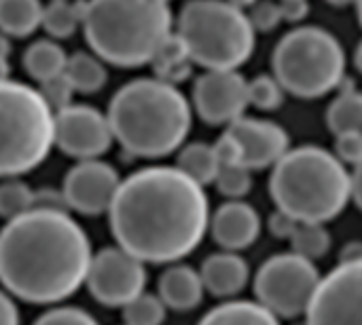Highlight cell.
I'll return each instance as SVG.
<instances>
[{
    "label": "cell",
    "instance_id": "6da1fadb",
    "mask_svg": "<svg viewBox=\"0 0 362 325\" xmlns=\"http://www.w3.org/2000/svg\"><path fill=\"white\" fill-rule=\"evenodd\" d=\"M108 218L121 250L144 264H172L204 241L210 207L204 186L178 167H146L121 180Z\"/></svg>",
    "mask_w": 362,
    "mask_h": 325
},
{
    "label": "cell",
    "instance_id": "7a4b0ae2",
    "mask_svg": "<svg viewBox=\"0 0 362 325\" xmlns=\"http://www.w3.org/2000/svg\"><path fill=\"white\" fill-rule=\"evenodd\" d=\"M91 241L66 209L34 207L0 231V283L32 305H55L87 283Z\"/></svg>",
    "mask_w": 362,
    "mask_h": 325
},
{
    "label": "cell",
    "instance_id": "3957f363",
    "mask_svg": "<svg viewBox=\"0 0 362 325\" xmlns=\"http://www.w3.org/2000/svg\"><path fill=\"white\" fill-rule=\"evenodd\" d=\"M115 140L134 157L161 159L182 146L191 129V106L170 82L136 78L108 106Z\"/></svg>",
    "mask_w": 362,
    "mask_h": 325
},
{
    "label": "cell",
    "instance_id": "277c9868",
    "mask_svg": "<svg viewBox=\"0 0 362 325\" xmlns=\"http://www.w3.org/2000/svg\"><path fill=\"white\" fill-rule=\"evenodd\" d=\"M269 192L276 207L297 222L325 224L352 199V176L329 150L299 146L274 165Z\"/></svg>",
    "mask_w": 362,
    "mask_h": 325
},
{
    "label": "cell",
    "instance_id": "5b68a950",
    "mask_svg": "<svg viewBox=\"0 0 362 325\" xmlns=\"http://www.w3.org/2000/svg\"><path fill=\"white\" fill-rule=\"evenodd\" d=\"M83 27L102 61L136 68L151 63L172 34V11L161 0H89Z\"/></svg>",
    "mask_w": 362,
    "mask_h": 325
},
{
    "label": "cell",
    "instance_id": "8992f818",
    "mask_svg": "<svg viewBox=\"0 0 362 325\" xmlns=\"http://www.w3.org/2000/svg\"><path fill=\"white\" fill-rule=\"evenodd\" d=\"M55 146V112L38 89L0 80V178L36 169Z\"/></svg>",
    "mask_w": 362,
    "mask_h": 325
},
{
    "label": "cell",
    "instance_id": "52a82bcc",
    "mask_svg": "<svg viewBox=\"0 0 362 325\" xmlns=\"http://www.w3.org/2000/svg\"><path fill=\"white\" fill-rule=\"evenodd\" d=\"M193 63L208 70H238L255 51L248 15L227 0H189L178 15V32Z\"/></svg>",
    "mask_w": 362,
    "mask_h": 325
},
{
    "label": "cell",
    "instance_id": "ba28073f",
    "mask_svg": "<svg viewBox=\"0 0 362 325\" xmlns=\"http://www.w3.org/2000/svg\"><path fill=\"white\" fill-rule=\"evenodd\" d=\"M272 68L284 91L314 99L341 85L346 78V53L329 30L305 25L282 36L274 49Z\"/></svg>",
    "mask_w": 362,
    "mask_h": 325
},
{
    "label": "cell",
    "instance_id": "9c48e42d",
    "mask_svg": "<svg viewBox=\"0 0 362 325\" xmlns=\"http://www.w3.org/2000/svg\"><path fill=\"white\" fill-rule=\"evenodd\" d=\"M320 281L314 262L297 254H280L269 258L257 273L255 294L272 315L293 319L308 313Z\"/></svg>",
    "mask_w": 362,
    "mask_h": 325
},
{
    "label": "cell",
    "instance_id": "30bf717a",
    "mask_svg": "<svg viewBox=\"0 0 362 325\" xmlns=\"http://www.w3.org/2000/svg\"><path fill=\"white\" fill-rule=\"evenodd\" d=\"M144 262L132 256L129 252L117 245L93 254L87 275V288L100 305L123 309L134 298L144 294Z\"/></svg>",
    "mask_w": 362,
    "mask_h": 325
},
{
    "label": "cell",
    "instance_id": "8fae6325",
    "mask_svg": "<svg viewBox=\"0 0 362 325\" xmlns=\"http://www.w3.org/2000/svg\"><path fill=\"white\" fill-rule=\"evenodd\" d=\"M305 315V325H362V260L331 271Z\"/></svg>",
    "mask_w": 362,
    "mask_h": 325
},
{
    "label": "cell",
    "instance_id": "7c38bea8",
    "mask_svg": "<svg viewBox=\"0 0 362 325\" xmlns=\"http://www.w3.org/2000/svg\"><path fill=\"white\" fill-rule=\"evenodd\" d=\"M115 142L106 114L91 106L72 104L55 112V146L78 161L100 159Z\"/></svg>",
    "mask_w": 362,
    "mask_h": 325
},
{
    "label": "cell",
    "instance_id": "4fadbf2b",
    "mask_svg": "<svg viewBox=\"0 0 362 325\" xmlns=\"http://www.w3.org/2000/svg\"><path fill=\"white\" fill-rule=\"evenodd\" d=\"M193 106L208 125H231L250 106L248 80L238 70H208L195 80Z\"/></svg>",
    "mask_w": 362,
    "mask_h": 325
},
{
    "label": "cell",
    "instance_id": "5bb4252c",
    "mask_svg": "<svg viewBox=\"0 0 362 325\" xmlns=\"http://www.w3.org/2000/svg\"><path fill=\"white\" fill-rule=\"evenodd\" d=\"M119 186L121 178L112 165L100 159L78 161L66 173L62 195L68 209L83 216H100L110 211Z\"/></svg>",
    "mask_w": 362,
    "mask_h": 325
},
{
    "label": "cell",
    "instance_id": "9a60e30c",
    "mask_svg": "<svg viewBox=\"0 0 362 325\" xmlns=\"http://www.w3.org/2000/svg\"><path fill=\"white\" fill-rule=\"evenodd\" d=\"M227 131L238 140L242 148V161L250 171L274 167L291 146L288 133L272 121L242 116L231 123Z\"/></svg>",
    "mask_w": 362,
    "mask_h": 325
},
{
    "label": "cell",
    "instance_id": "2e32d148",
    "mask_svg": "<svg viewBox=\"0 0 362 325\" xmlns=\"http://www.w3.org/2000/svg\"><path fill=\"white\" fill-rule=\"evenodd\" d=\"M214 241L225 252H240L250 247L261 233V220L252 205L244 201H229L216 209L210 222Z\"/></svg>",
    "mask_w": 362,
    "mask_h": 325
},
{
    "label": "cell",
    "instance_id": "e0dca14e",
    "mask_svg": "<svg viewBox=\"0 0 362 325\" xmlns=\"http://www.w3.org/2000/svg\"><path fill=\"white\" fill-rule=\"evenodd\" d=\"M202 281L204 288L218 296L231 298L238 296L248 283V264L233 252H221L204 260L202 264Z\"/></svg>",
    "mask_w": 362,
    "mask_h": 325
},
{
    "label": "cell",
    "instance_id": "ac0fdd59",
    "mask_svg": "<svg viewBox=\"0 0 362 325\" xmlns=\"http://www.w3.org/2000/svg\"><path fill=\"white\" fill-rule=\"evenodd\" d=\"M204 292L202 275L185 264L170 266L159 279V298L174 311H193L204 300Z\"/></svg>",
    "mask_w": 362,
    "mask_h": 325
},
{
    "label": "cell",
    "instance_id": "d6986e66",
    "mask_svg": "<svg viewBox=\"0 0 362 325\" xmlns=\"http://www.w3.org/2000/svg\"><path fill=\"white\" fill-rule=\"evenodd\" d=\"M151 63L155 68L157 78L163 82H170L174 87L178 82L187 80L193 70V59L189 55V49L178 34H170L165 38V42L159 47V51Z\"/></svg>",
    "mask_w": 362,
    "mask_h": 325
},
{
    "label": "cell",
    "instance_id": "ffe728a7",
    "mask_svg": "<svg viewBox=\"0 0 362 325\" xmlns=\"http://www.w3.org/2000/svg\"><path fill=\"white\" fill-rule=\"evenodd\" d=\"M40 0H0V32L23 38L42 25Z\"/></svg>",
    "mask_w": 362,
    "mask_h": 325
},
{
    "label": "cell",
    "instance_id": "44dd1931",
    "mask_svg": "<svg viewBox=\"0 0 362 325\" xmlns=\"http://www.w3.org/2000/svg\"><path fill=\"white\" fill-rule=\"evenodd\" d=\"M66 63H68L66 51L53 40H36L34 44L28 47V51L23 55L25 72L38 82H45L49 78L64 74Z\"/></svg>",
    "mask_w": 362,
    "mask_h": 325
},
{
    "label": "cell",
    "instance_id": "7402d4cb",
    "mask_svg": "<svg viewBox=\"0 0 362 325\" xmlns=\"http://www.w3.org/2000/svg\"><path fill=\"white\" fill-rule=\"evenodd\" d=\"M197 325H280V321L259 302L235 300L216 307Z\"/></svg>",
    "mask_w": 362,
    "mask_h": 325
},
{
    "label": "cell",
    "instance_id": "603a6c76",
    "mask_svg": "<svg viewBox=\"0 0 362 325\" xmlns=\"http://www.w3.org/2000/svg\"><path fill=\"white\" fill-rule=\"evenodd\" d=\"M327 125L335 135L362 133V93L354 87L341 89L327 110Z\"/></svg>",
    "mask_w": 362,
    "mask_h": 325
},
{
    "label": "cell",
    "instance_id": "cb8c5ba5",
    "mask_svg": "<svg viewBox=\"0 0 362 325\" xmlns=\"http://www.w3.org/2000/svg\"><path fill=\"white\" fill-rule=\"evenodd\" d=\"M64 74L76 93H95L108 80V72H106L102 59L98 55L83 53V51L68 57Z\"/></svg>",
    "mask_w": 362,
    "mask_h": 325
},
{
    "label": "cell",
    "instance_id": "d4e9b609",
    "mask_svg": "<svg viewBox=\"0 0 362 325\" xmlns=\"http://www.w3.org/2000/svg\"><path fill=\"white\" fill-rule=\"evenodd\" d=\"M187 178L197 182L199 186L212 184L218 173V159L216 150L210 144L195 142L189 144L180 150L178 154V165H176Z\"/></svg>",
    "mask_w": 362,
    "mask_h": 325
},
{
    "label": "cell",
    "instance_id": "484cf974",
    "mask_svg": "<svg viewBox=\"0 0 362 325\" xmlns=\"http://www.w3.org/2000/svg\"><path fill=\"white\" fill-rule=\"evenodd\" d=\"M83 13L85 4L83 2H68V0H57L45 6L42 13V27L55 36V38H70L78 23H83Z\"/></svg>",
    "mask_w": 362,
    "mask_h": 325
},
{
    "label": "cell",
    "instance_id": "4316f807",
    "mask_svg": "<svg viewBox=\"0 0 362 325\" xmlns=\"http://www.w3.org/2000/svg\"><path fill=\"white\" fill-rule=\"evenodd\" d=\"M291 245H293V254L314 262L318 258H322L329 247H331V235L325 228V224H310V222H301L295 231V235L291 237Z\"/></svg>",
    "mask_w": 362,
    "mask_h": 325
},
{
    "label": "cell",
    "instance_id": "83f0119b",
    "mask_svg": "<svg viewBox=\"0 0 362 325\" xmlns=\"http://www.w3.org/2000/svg\"><path fill=\"white\" fill-rule=\"evenodd\" d=\"M34 201L36 190H32L25 182L17 178L0 182V218L6 222L34 209Z\"/></svg>",
    "mask_w": 362,
    "mask_h": 325
},
{
    "label": "cell",
    "instance_id": "f1b7e54d",
    "mask_svg": "<svg viewBox=\"0 0 362 325\" xmlns=\"http://www.w3.org/2000/svg\"><path fill=\"white\" fill-rule=\"evenodd\" d=\"M168 307L159 296L140 294L127 307H123L125 325H163Z\"/></svg>",
    "mask_w": 362,
    "mask_h": 325
},
{
    "label": "cell",
    "instance_id": "f546056e",
    "mask_svg": "<svg viewBox=\"0 0 362 325\" xmlns=\"http://www.w3.org/2000/svg\"><path fill=\"white\" fill-rule=\"evenodd\" d=\"M218 192L223 197H229L231 201H240L246 197L252 188V176L250 169L244 163H231V165H221L216 180H214Z\"/></svg>",
    "mask_w": 362,
    "mask_h": 325
},
{
    "label": "cell",
    "instance_id": "4dcf8cb0",
    "mask_svg": "<svg viewBox=\"0 0 362 325\" xmlns=\"http://www.w3.org/2000/svg\"><path fill=\"white\" fill-rule=\"evenodd\" d=\"M248 104L259 110H276L284 104V89L276 76H257L248 82Z\"/></svg>",
    "mask_w": 362,
    "mask_h": 325
},
{
    "label": "cell",
    "instance_id": "1f68e13d",
    "mask_svg": "<svg viewBox=\"0 0 362 325\" xmlns=\"http://www.w3.org/2000/svg\"><path fill=\"white\" fill-rule=\"evenodd\" d=\"M40 95L42 99L51 106L53 112H59L68 106H72V95L76 93L74 87L70 85V80L66 78V74H59L55 78H49L45 82H40Z\"/></svg>",
    "mask_w": 362,
    "mask_h": 325
},
{
    "label": "cell",
    "instance_id": "d6a6232c",
    "mask_svg": "<svg viewBox=\"0 0 362 325\" xmlns=\"http://www.w3.org/2000/svg\"><path fill=\"white\" fill-rule=\"evenodd\" d=\"M248 19L255 27V32H272L282 21V11L278 0H259L255 6H250Z\"/></svg>",
    "mask_w": 362,
    "mask_h": 325
},
{
    "label": "cell",
    "instance_id": "836d02e7",
    "mask_svg": "<svg viewBox=\"0 0 362 325\" xmlns=\"http://www.w3.org/2000/svg\"><path fill=\"white\" fill-rule=\"evenodd\" d=\"M34 325H100L93 315H89L83 309L76 307H62V309H53L47 311L45 315H40Z\"/></svg>",
    "mask_w": 362,
    "mask_h": 325
},
{
    "label": "cell",
    "instance_id": "e575fe53",
    "mask_svg": "<svg viewBox=\"0 0 362 325\" xmlns=\"http://www.w3.org/2000/svg\"><path fill=\"white\" fill-rule=\"evenodd\" d=\"M335 157L341 163H350V165H361L362 163V133H344L337 135L335 142Z\"/></svg>",
    "mask_w": 362,
    "mask_h": 325
},
{
    "label": "cell",
    "instance_id": "d590c367",
    "mask_svg": "<svg viewBox=\"0 0 362 325\" xmlns=\"http://www.w3.org/2000/svg\"><path fill=\"white\" fill-rule=\"evenodd\" d=\"M299 224L301 222H297L295 218H291L288 214H284L280 209L276 214H272V218H269V231L276 239H291Z\"/></svg>",
    "mask_w": 362,
    "mask_h": 325
},
{
    "label": "cell",
    "instance_id": "8d00e7d4",
    "mask_svg": "<svg viewBox=\"0 0 362 325\" xmlns=\"http://www.w3.org/2000/svg\"><path fill=\"white\" fill-rule=\"evenodd\" d=\"M278 2H280V11H282V21L299 23L310 13V2L308 0H278Z\"/></svg>",
    "mask_w": 362,
    "mask_h": 325
},
{
    "label": "cell",
    "instance_id": "74e56055",
    "mask_svg": "<svg viewBox=\"0 0 362 325\" xmlns=\"http://www.w3.org/2000/svg\"><path fill=\"white\" fill-rule=\"evenodd\" d=\"M19 309L8 292L0 290V325H19Z\"/></svg>",
    "mask_w": 362,
    "mask_h": 325
},
{
    "label": "cell",
    "instance_id": "f35d334b",
    "mask_svg": "<svg viewBox=\"0 0 362 325\" xmlns=\"http://www.w3.org/2000/svg\"><path fill=\"white\" fill-rule=\"evenodd\" d=\"M352 199L362 209V163L354 167V173H352Z\"/></svg>",
    "mask_w": 362,
    "mask_h": 325
},
{
    "label": "cell",
    "instance_id": "ab89813d",
    "mask_svg": "<svg viewBox=\"0 0 362 325\" xmlns=\"http://www.w3.org/2000/svg\"><path fill=\"white\" fill-rule=\"evenodd\" d=\"M229 4H233L235 8H240V11H244V8H250V6H255L259 0H227Z\"/></svg>",
    "mask_w": 362,
    "mask_h": 325
},
{
    "label": "cell",
    "instance_id": "60d3db41",
    "mask_svg": "<svg viewBox=\"0 0 362 325\" xmlns=\"http://www.w3.org/2000/svg\"><path fill=\"white\" fill-rule=\"evenodd\" d=\"M8 51H11V47H8V40L4 38V34H0V57H8Z\"/></svg>",
    "mask_w": 362,
    "mask_h": 325
},
{
    "label": "cell",
    "instance_id": "b9f144b4",
    "mask_svg": "<svg viewBox=\"0 0 362 325\" xmlns=\"http://www.w3.org/2000/svg\"><path fill=\"white\" fill-rule=\"evenodd\" d=\"M354 63H356L358 72H362V40L358 42V47H356V53H354Z\"/></svg>",
    "mask_w": 362,
    "mask_h": 325
},
{
    "label": "cell",
    "instance_id": "7bdbcfd3",
    "mask_svg": "<svg viewBox=\"0 0 362 325\" xmlns=\"http://www.w3.org/2000/svg\"><path fill=\"white\" fill-rule=\"evenodd\" d=\"M333 6H348V4H356V0H327Z\"/></svg>",
    "mask_w": 362,
    "mask_h": 325
},
{
    "label": "cell",
    "instance_id": "ee69618b",
    "mask_svg": "<svg viewBox=\"0 0 362 325\" xmlns=\"http://www.w3.org/2000/svg\"><path fill=\"white\" fill-rule=\"evenodd\" d=\"M356 8H358V21L362 25V0H356Z\"/></svg>",
    "mask_w": 362,
    "mask_h": 325
},
{
    "label": "cell",
    "instance_id": "f6af8a7d",
    "mask_svg": "<svg viewBox=\"0 0 362 325\" xmlns=\"http://www.w3.org/2000/svg\"><path fill=\"white\" fill-rule=\"evenodd\" d=\"M161 2H170V0H161Z\"/></svg>",
    "mask_w": 362,
    "mask_h": 325
},
{
    "label": "cell",
    "instance_id": "bcb514c9",
    "mask_svg": "<svg viewBox=\"0 0 362 325\" xmlns=\"http://www.w3.org/2000/svg\"><path fill=\"white\" fill-rule=\"evenodd\" d=\"M299 325H305V324H299Z\"/></svg>",
    "mask_w": 362,
    "mask_h": 325
}]
</instances>
